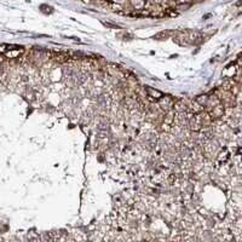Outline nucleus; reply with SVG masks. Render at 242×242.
<instances>
[{
    "label": "nucleus",
    "instance_id": "obj_2",
    "mask_svg": "<svg viewBox=\"0 0 242 242\" xmlns=\"http://www.w3.org/2000/svg\"><path fill=\"white\" fill-rule=\"evenodd\" d=\"M146 91H148L149 97H154V98H161V97H164V95H162L160 91H157V90H153L151 87H146Z\"/></svg>",
    "mask_w": 242,
    "mask_h": 242
},
{
    "label": "nucleus",
    "instance_id": "obj_1",
    "mask_svg": "<svg viewBox=\"0 0 242 242\" xmlns=\"http://www.w3.org/2000/svg\"><path fill=\"white\" fill-rule=\"evenodd\" d=\"M131 5L133 6V9L136 10H144L145 9V0H130Z\"/></svg>",
    "mask_w": 242,
    "mask_h": 242
},
{
    "label": "nucleus",
    "instance_id": "obj_3",
    "mask_svg": "<svg viewBox=\"0 0 242 242\" xmlns=\"http://www.w3.org/2000/svg\"><path fill=\"white\" fill-rule=\"evenodd\" d=\"M113 2H118V4H122V2H125L126 0H112Z\"/></svg>",
    "mask_w": 242,
    "mask_h": 242
}]
</instances>
